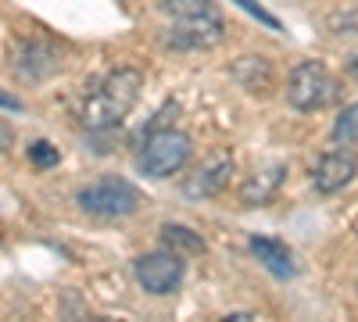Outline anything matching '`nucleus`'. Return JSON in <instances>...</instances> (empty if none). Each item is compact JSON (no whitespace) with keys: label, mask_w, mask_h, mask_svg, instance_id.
Returning <instances> with one entry per match:
<instances>
[{"label":"nucleus","mask_w":358,"mask_h":322,"mask_svg":"<svg viewBox=\"0 0 358 322\" xmlns=\"http://www.w3.org/2000/svg\"><path fill=\"white\" fill-rule=\"evenodd\" d=\"M251 254L262 261L265 272H273L276 279H290L294 276V254L283 240H273V237H251Z\"/></svg>","instance_id":"obj_10"},{"label":"nucleus","mask_w":358,"mask_h":322,"mask_svg":"<svg viewBox=\"0 0 358 322\" xmlns=\"http://www.w3.org/2000/svg\"><path fill=\"white\" fill-rule=\"evenodd\" d=\"M233 175V158L229 154H212L208 165H201L190 180L183 183V193L194 197V200H204V197H215Z\"/></svg>","instance_id":"obj_9"},{"label":"nucleus","mask_w":358,"mask_h":322,"mask_svg":"<svg viewBox=\"0 0 358 322\" xmlns=\"http://www.w3.org/2000/svg\"><path fill=\"white\" fill-rule=\"evenodd\" d=\"M355 175H358L355 154H348V151H330V154H322L319 165L312 168V186H315L319 193H341L344 186L355 183Z\"/></svg>","instance_id":"obj_8"},{"label":"nucleus","mask_w":358,"mask_h":322,"mask_svg":"<svg viewBox=\"0 0 358 322\" xmlns=\"http://www.w3.org/2000/svg\"><path fill=\"white\" fill-rule=\"evenodd\" d=\"M15 75L22 82H43L47 75H54L57 68H62V54H57L54 43L47 40H22L15 47Z\"/></svg>","instance_id":"obj_6"},{"label":"nucleus","mask_w":358,"mask_h":322,"mask_svg":"<svg viewBox=\"0 0 358 322\" xmlns=\"http://www.w3.org/2000/svg\"><path fill=\"white\" fill-rule=\"evenodd\" d=\"M11 143H15V133H11V126H8L4 119H0V154H4Z\"/></svg>","instance_id":"obj_18"},{"label":"nucleus","mask_w":358,"mask_h":322,"mask_svg":"<svg viewBox=\"0 0 358 322\" xmlns=\"http://www.w3.org/2000/svg\"><path fill=\"white\" fill-rule=\"evenodd\" d=\"M334 143H344V147L358 143V104H348L337 115V122H334Z\"/></svg>","instance_id":"obj_15"},{"label":"nucleus","mask_w":358,"mask_h":322,"mask_svg":"<svg viewBox=\"0 0 358 322\" xmlns=\"http://www.w3.org/2000/svg\"><path fill=\"white\" fill-rule=\"evenodd\" d=\"M76 204L83 212L97 215V219H126L140 208V190L129 180H118V175H104V180L90 183L76 193Z\"/></svg>","instance_id":"obj_3"},{"label":"nucleus","mask_w":358,"mask_h":322,"mask_svg":"<svg viewBox=\"0 0 358 322\" xmlns=\"http://www.w3.org/2000/svg\"><path fill=\"white\" fill-rule=\"evenodd\" d=\"M0 108H4V111H22V101H18V97H11V94H4V90H0Z\"/></svg>","instance_id":"obj_19"},{"label":"nucleus","mask_w":358,"mask_h":322,"mask_svg":"<svg viewBox=\"0 0 358 322\" xmlns=\"http://www.w3.org/2000/svg\"><path fill=\"white\" fill-rule=\"evenodd\" d=\"M233 72L244 82L248 94H268V86H273V68H268L265 57H241Z\"/></svg>","instance_id":"obj_12"},{"label":"nucleus","mask_w":358,"mask_h":322,"mask_svg":"<svg viewBox=\"0 0 358 322\" xmlns=\"http://www.w3.org/2000/svg\"><path fill=\"white\" fill-rule=\"evenodd\" d=\"M334 97H337V82L326 72L322 61L294 65V72L287 79V104L294 111H322Z\"/></svg>","instance_id":"obj_4"},{"label":"nucleus","mask_w":358,"mask_h":322,"mask_svg":"<svg viewBox=\"0 0 358 322\" xmlns=\"http://www.w3.org/2000/svg\"><path fill=\"white\" fill-rule=\"evenodd\" d=\"M140 72L133 68H115L108 72L94 94H86L79 104V122L86 126V133H111L126 115L136 108L140 101Z\"/></svg>","instance_id":"obj_1"},{"label":"nucleus","mask_w":358,"mask_h":322,"mask_svg":"<svg viewBox=\"0 0 358 322\" xmlns=\"http://www.w3.org/2000/svg\"><path fill=\"white\" fill-rule=\"evenodd\" d=\"M222 33H226L222 18H194V22H176L165 33V43L172 50H208L222 40Z\"/></svg>","instance_id":"obj_7"},{"label":"nucleus","mask_w":358,"mask_h":322,"mask_svg":"<svg viewBox=\"0 0 358 322\" xmlns=\"http://www.w3.org/2000/svg\"><path fill=\"white\" fill-rule=\"evenodd\" d=\"M29 158H33L40 168H50V165H57V147H50L47 140H36V143H29Z\"/></svg>","instance_id":"obj_16"},{"label":"nucleus","mask_w":358,"mask_h":322,"mask_svg":"<svg viewBox=\"0 0 358 322\" xmlns=\"http://www.w3.org/2000/svg\"><path fill=\"white\" fill-rule=\"evenodd\" d=\"M236 4H241V8H244V11L251 15V18H258L262 25H268V29H280V22H276L273 15H268V11H265L262 4H255V0H236Z\"/></svg>","instance_id":"obj_17"},{"label":"nucleus","mask_w":358,"mask_h":322,"mask_svg":"<svg viewBox=\"0 0 358 322\" xmlns=\"http://www.w3.org/2000/svg\"><path fill=\"white\" fill-rule=\"evenodd\" d=\"M283 175H287V165H268V168H262V172H255L251 180L241 186V200L248 204V208H258V204H268L273 200V193L280 190V183H283Z\"/></svg>","instance_id":"obj_11"},{"label":"nucleus","mask_w":358,"mask_h":322,"mask_svg":"<svg viewBox=\"0 0 358 322\" xmlns=\"http://www.w3.org/2000/svg\"><path fill=\"white\" fill-rule=\"evenodd\" d=\"M190 136L179 129H151L136 151V168L151 180H169L190 161Z\"/></svg>","instance_id":"obj_2"},{"label":"nucleus","mask_w":358,"mask_h":322,"mask_svg":"<svg viewBox=\"0 0 358 322\" xmlns=\"http://www.w3.org/2000/svg\"><path fill=\"white\" fill-rule=\"evenodd\" d=\"M348 72H351V75L358 79V54H355V57H351V61H348Z\"/></svg>","instance_id":"obj_20"},{"label":"nucleus","mask_w":358,"mask_h":322,"mask_svg":"<svg viewBox=\"0 0 358 322\" xmlns=\"http://www.w3.org/2000/svg\"><path fill=\"white\" fill-rule=\"evenodd\" d=\"M183 272H187L183 254H176V251H151L133 261V279L140 283V290H147L155 298H165L172 290H179Z\"/></svg>","instance_id":"obj_5"},{"label":"nucleus","mask_w":358,"mask_h":322,"mask_svg":"<svg viewBox=\"0 0 358 322\" xmlns=\"http://www.w3.org/2000/svg\"><path fill=\"white\" fill-rule=\"evenodd\" d=\"M162 11L172 22H194V18H222L212 0H162Z\"/></svg>","instance_id":"obj_13"},{"label":"nucleus","mask_w":358,"mask_h":322,"mask_svg":"<svg viewBox=\"0 0 358 322\" xmlns=\"http://www.w3.org/2000/svg\"><path fill=\"white\" fill-rule=\"evenodd\" d=\"M162 240H165V247L176 251V254H201V251H204V240L197 237L190 226H176V222L162 226Z\"/></svg>","instance_id":"obj_14"}]
</instances>
